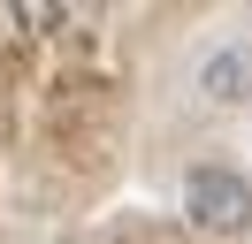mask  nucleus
Here are the masks:
<instances>
[{"mask_svg": "<svg viewBox=\"0 0 252 244\" xmlns=\"http://www.w3.org/2000/svg\"><path fill=\"white\" fill-rule=\"evenodd\" d=\"M199 99L206 107H252V38H221L199 54Z\"/></svg>", "mask_w": 252, "mask_h": 244, "instance_id": "2", "label": "nucleus"}, {"mask_svg": "<svg viewBox=\"0 0 252 244\" xmlns=\"http://www.w3.org/2000/svg\"><path fill=\"white\" fill-rule=\"evenodd\" d=\"M184 221L206 229V237H245L252 229V183L237 168H221V160L191 168L184 176Z\"/></svg>", "mask_w": 252, "mask_h": 244, "instance_id": "1", "label": "nucleus"}]
</instances>
